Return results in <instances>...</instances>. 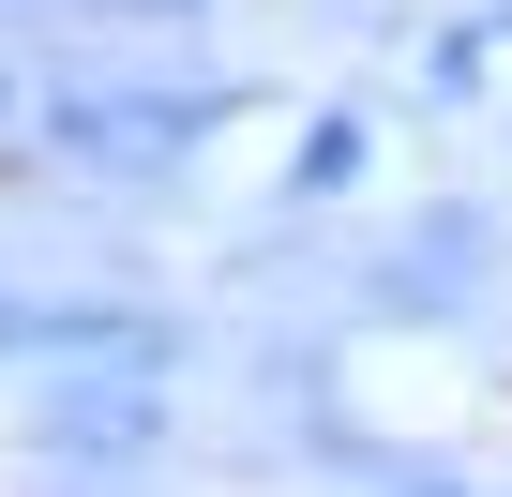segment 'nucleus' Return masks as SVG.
Segmentation results:
<instances>
[]
</instances>
